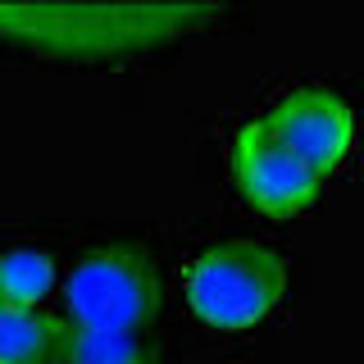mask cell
Instances as JSON below:
<instances>
[{
    "mask_svg": "<svg viewBox=\"0 0 364 364\" xmlns=\"http://www.w3.org/2000/svg\"><path fill=\"white\" fill-rule=\"evenodd\" d=\"M214 18L205 5H0V32L41 50H123Z\"/></svg>",
    "mask_w": 364,
    "mask_h": 364,
    "instance_id": "cell-1",
    "label": "cell"
},
{
    "mask_svg": "<svg viewBox=\"0 0 364 364\" xmlns=\"http://www.w3.org/2000/svg\"><path fill=\"white\" fill-rule=\"evenodd\" d=\"M287 291V264L264 242H219L187 264V305L219 333H246Z\"/></svg>",
    "mask_w": 364,
    "mask_h": 364,
    "instance_id": "cell-2",
    "label": "cell"
},
{
    "mask_svg": "<svg viewBox=\"0 0 364 364\" xmlns=\"http://www.w3.org/2000/svg\"><path fill=\"white\" fill-rule=\"evenodd\" d=\"M64 323L96 333H132L159 310V278L151 255L132 246H96L60 282Z\"/></svg>",
    "mask_w": 364,
    "mask_h": 364,
    "instance_id": "cell-3",
    "label": "cell"
},
{
    "mask_svg": "<svg viewBox=\"0 0 364 364\" xmlns=\"http://www.w3.org/2000/svg\"><path fill=\"white\" fill-rule=\"evenodd\" d=\"M228 168H232L237 191H242L255 210L273 214V219L301 214L305 205L314 200L318 182H323L314 168H305L301 159L273 136V128L264 123V114L237 128L232 151H228Z\"/></svg>",
    "mask_w": 364,
    "mask_h": 364,
    "instance_id": "cell-4",
    "label": "cell"
},
{
    "mask_svg": "<svg viewBox=\"0 0 364 364\" xmlns=\"http://www.w3.org/2000/svg\"><path fill=\"white\" fill-rule=\"evenodd\" d=\"M264 123L318 178L333 173L355 146V109L337 91H323V87H296L287 96H278L269 105Z\"/></svg>",
    "mask_w": 364,
    "mask_h": 364,
    "instance_id": "cell-5",
    "label": "cell"
},
{
    "mask_svg": "<svg viewBox=\"0 0 364 364\" xmlns=\"http://www.w3.org/2000/svg\"><path fill=\"white\" fill-rule=\"evenodd\" d=\"M60 291V264L41 246H9L0 250V305L9 310H46Z\"/></svg>",
    "mask_w": 364,
    "mask_h": 364,
    "instance_id": "cell-6",
    "label": "cell"
},
{
    "mask_svg": "<svg viewBox=\"0 0 364 364\" xmlns=\"http://www.w3.org/2000/svg\"><path fill=\"white\" fill-rule=\"evenodd\" d=\"M64 318L46 310H9L0 305V364H46L60 350Z\"/></svg>",
    "mask_w": 364,
    "mask_h": 364,
    "instance_id": "cell-7",
    "label": "cell"
},
{
    "mask_svg": "<svg viewBox=\"0 0 364 364\" xmlns=\"http://www.w3.org/2000/svg\"><path fill=\"white\" fill-rule=\"evenodd\" d=\"M55 364H151V355L136 333H96L64 323Z\"/></svg>",
    "mask_w": 364,
    "mask_h": 364,
    "instance_id": "cell-8",
    "label": "cell"
},
{
    "mask_svg": "<svg viewBox=\"0 0 364 364\" xmlns=\"http://www.w3.org/2000/svg\"><path fill=\"white\" fill-rule=\"evenodd\" d=\"M46 364H55V360H46Z\"/></svg>",
    "mask_w": 364,
    "mask_h": 364,
    "instance_id": "cell-9",
    "label": "cell"
}]
</instances>
